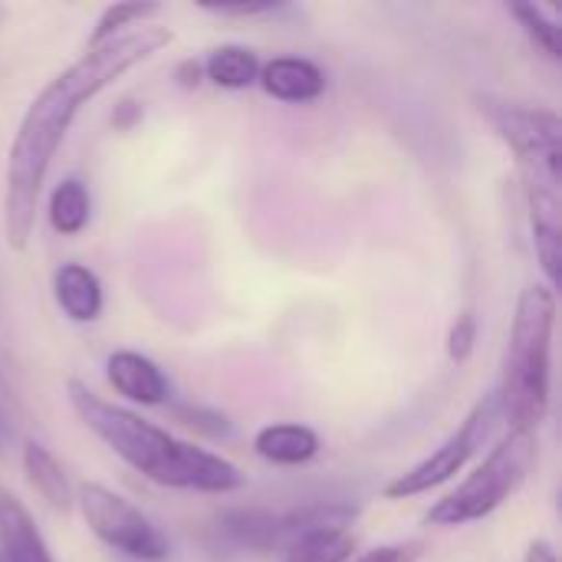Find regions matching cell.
Segmentation results:
<instances>
[{"instance_id":"obj_1","label":"cell","mask_w":562,"mask_h":562,"mask_svg":"<svg viewBox=\"0 0 562 562\" xmlns=\"http://www.w3.org/2000/svg\"><path fill=\"white\" fill-rule=\"evenodd\" d=\"M175 40L168 26L142 23L82 53L63 69L23 112L16 138L7 155V191H3V234L10 250H26L36 227V204L49 165L79 115V109L109 89L119 76L151 59Z\"/></svg>"},{"instance_id":"obj_2","label":"cell","mask_w":562,"mask_h":562,"mask_svg":"<svg viewBox=\"0 0 562 562\" xmlns=\"http://www.w3.org/2000/svg\"><path fill=\"white\" fill-rule=\"evenodd\" d=\"M66 395L79 422L99 441H105L132 471H138L158 487L198 491V494H234L247 484V474L234 461L207 448H198L191 441H181L171 431L151 425L148 418L105 402L79 379H69Z\"/></svg>"},{"instance_id":"obj_3","label":"cell","mask_w":562,"mask_h":562,"mask_svg":"<svg viewBox=\"0 0 562 562\" xmlns=\"http://www.w3.org/2000/svg\"><path fill=\"white\" fill-rule=\"evenodd\" d=\"M477 112L517 155L533 221V244L547 286L557 293L562 263V122L553 109L510 102L491 92L474 95Z\"/></svg>"},{"instance_id":"obj_4","label":"cell","mask_w":562,"mask_h":562,"mask_svg":"<svg viewBox=\"0 0 562 562\" xmlns=\"http://www.w3.org/2000/svg\"><path fill=\"white\" fill-rule=\"evenodd\" d=\"M553 329H557V293L550 286H527L507 356L504 382L497 392L501 415L510 422V431L537 435L550 415V382H553Z\"/></svg>"},{"instance_id":"obj_5","label":"cell","mask_w":562,"mask_h":562,"mask_svg":"<svg viewBox=\"0 0 562 562\" xmlns=\"http://www.w3.org/2000/svg\"><path fill=\"white\" fill-rule=\"evenodd\" d=\"M537 464V438L524 431H510L491 454L468 474V481L438 501L425 524L428 527H464L501 510L530 477Z\"/></svg>"},{"instance_id":"obj_6","label":"cell","mask_w":562,"mask_h":562,"mask_svg":"<svg viewBox=\"0 0 562 562\" xmlns=\"http://www.w3.org/2000/svg\"><path fill=\"white\" fill-rule=\"evenodd\" d=\"M86 527L115 553L138 562H165L171 553L168 537L122 494L102 484H82L76 494Z\"/></svg>"},{"instance_id":"obj_7","label":"cell","mask_w":562,"mask_h":562,"mask_svg":"<svg viewBox=\"0 0 562 562\" xmlns=\"http://www.w3.org/2000/svg\"><path fill=\"white\" fill-rule=\"evenodd\" d=\"M497 422H501L497 395H487L484 402H477L471 408V415L464 418V425L441 448H435L425 461H418L415 468H408L405 474H398L395 481H389L385 484V497L389 501H408V497H418V494H428V491L448 484L481 451V445L491 438V431H494Z\"/></svg>"},{"instance_id":"obj_8","label":"cell","mask_w":562,"mask_h":562,"mask_svg":"<svg viewBox=\"0 0 562 562\" xmlns=\"http://www.w3.org/2000/svg\"><path fill=\"white\" fill-rule=\"evenodd\" d=\"M105 379L122 398L135 405L158 408V405H168L171 398V382L161 372V366L132 349H119L105 359Z\"/></svg>"},{"instance_id":"obj_9","label":"cell","mask_w":562,"mask_h":562,"mask_svg":"<svg viewBox=\"0 0 562 562\" xmlns=\"http://www.w3.org/2000/svg\"><path fill=\"white\" fill-rule=\"evenodd\" d=\"M257 82L263 86L267 95H273L277 102H290V105L316 102L326 92V72L313 59H303V56H277L263 63Z\"/></svg>"},{"instance_id":"obj_10","label":"cell","mask_w":562,"mask_h":562,"mask_svg":"<svg viewBox=\"0 0 562 562\" xmlns=\"http://www.w3.org/2000/svg\"><path fill=\"white\" fill-rule=\"evenodd\" d=\"M53 296L63 316L72 323H95L105 306L102 280L86 263H63L53 273Z\"/></svg>"},{"instance_id":"obj_11","label":"cell","mask_w":562,"mask_h":562,"mask_svg":"<svg viewBox=\"0 0 562 562\" xmlns=\"http://www.w3.org/2000/svg\"><path fill=\"white\" fill-rule=\"evenodd\" d=\"M0 557L7 562H53L30 510L10 491H0Z\"/></svg>"},{"instance_id":"obj_12","label":"cell","mask_w":562,"mask_h":562,"mask_svg":"<svg viewBox=\"0 0 562 562\" xmlns=\"http://www.w3.org/2000/svg\"><path fill=\"white\" fill-rule=\"evenodd\" d=\"M254 451L277 468H300L310 464L319 454V435L310 425H296V422H280V425H267L257 431L254 438Z\"/></svg>"},{"instance_id":"obj_13","label":"cell","mask_w":562,"mask_h":562,"mask_svg":"<svg viewBox=\"0 0 562 562\" xmlns=\"http://www.w3.org/2000/svg\"><path fill=\"white\" fill-rule=\"evenodd\" d=\"M23 474L49 510H56V514L72 510L76 497H72L69 477H66L63 464L49 454V448H43L40 441H26L23 445Z\"/></svg>"},{"instance_id":"obj_14","label":"cell","mask_w":562,"mask_h":562,"mask_svg":"<svg viewBox=\"0 0 562 562\" xmlns=\"http://www.w3.org/2000/svg\"><path fill=\"white\" fill-rule=\"evenodd\" d=\"M221 533L250 553H280V514L270 510H227L217 520Z\"/></svg>"},{"instance_id":"obj_15","label":"cell","mask_w":562,"mask_h":562,"mask_svg":"<svg viewBox=\"0 0 562 562\" xmlns=\"http://www.w3.org/2000/svg\"><path fill=\"white\" fill-rule=\"evenodd\" d=\"M201 66H204V79H211V82L221 86V89H234V92L254 86L257 76H260V59H257V53H254L250 46H237V43L214 46Z\"/></svg>"},{"instance_id":"obj_16","label":"cell","mask_w":562,"mask_h":562,"mask_svg":"<svg viewBox=\"0 0 562 562\" xmlns=\"http://www.w3.org/2000/svg\"><path fill=\"white\" fill-rule=\"evenodd\" d=\"M92 217L89 188L79 178H63L49 194V227L63 237H76L86 231Z\"/></svg>"},{"instance_id":"obj_17","label":"cell","mask_w":562,"mask_h":562,"mask_svg":"<svg viewBox=\"0 0 562 562\" xmlns=\"http://www.w3.org/2000/svg\"><path fill=\"white\" fill-rule=\"evenodd\" d=\"M280 557V562H352L356 537L349 530H313L296 537Z\"/></svg>"},{"instance_id":"obj_18","label":"cell","mask_w":562,"mask_h":562,"mask_svg":"<svg viewBox=\"0 0 562 562\" xmlns=\"http://www.w3.org/2000/svg\"><path fill=\"white\" fill-rule=\"evenodd\" d=\"M161 13V7L158 3H142V0H135V3H112V7H105L102 13H99V20H95V26H92V33H89V49L92 46H99V43H105V40H112V36H119V33H125L132 23H148L151 16H158Z\"/></svg>"},{"instance_id":"obj_19","label":"cell","mask_w":562,"mask_h":562,"mask_svg":"<svg viewBox=\"0 0 562 562\" xmlns=\"http://www.w3.org/2000/svg\"><path fill=\"white\" fill-rule=\"evenodd\" d=\"M510 13L517 16V23L524 26V33L530 36V43H533L543 56L560 59L562 43L557 16H550L540 3H510Z\"/></svg>"},{"instance_id":"obj_20","label":"cell","mask_w":562,"mask_h":562,"mask_svg":"<svg viewBox=\"0 0 562 562\" xmlns=\"http://www.w3.org/2000/svg\"><path fill=\"white\" fill-rule=\"evenodd\" d=\"M168 418L178 422L181 428L194 431V435H204L211 441H224L234 435V425L224 412L217 408H207V405H191V402H178V405H168Z\"/></svg>"},{"instance_id":"obj_21","label":"cell","mask_w":562,"mask_h":562,"mask_svg":"<svg viewBox=\"0 0 562 562\" xmlns=\"http://www.w3.org/2000/svg\"><path fill=\"white\" fill-rule=\"evenodd\" d=\"M474 346H477V316L464 310L448 329V359L461 366L474 356Z\"/></svg>"},{"instance_id":"obj_22","label":"cell","mask_w":562,"mask_h":562,"mask_svg":"<svg viewBox=\"0 0 562 562\" xmlns=\"http://www.w3.org/2000/svg\"><path fill=\"white\" fill-rule=\"evenodd\" d=\"M422 557H425V540H398V543L375 547L352 562H418Z\"/></svg>"},{"instance_id":"obj_23","label":"cell","mask_w":562,"mask_h":562,"mask_svg":"<svg viewBox=\"0 0 562 562\" xmlns=\"http://www.w3.org/2000/svg\"><path fill=\"white\" fill-rule=\"evenodd\" d=\"M201 10L214 16H267V13H277L280 3H204Z\"/></svg>"},{"instance_id":"obj_24","label":"cell","mask_w":562,"mask_h":562,"mask_svg":"<svg viewBox=\"0 0 562 562\" xmlns=\"http://www.w3.org/2000/svg\"><path fill=\"white\" fill-rule=\"evenodd\" d=\"M142 115H145L142 102H135V99H122V102H115V109H112V125H115L119 132H132V128L142 122Z\"/></svg>"},{"instance_id":"obj_25","label":"cell","mask_w":562,"mask_h":562,"mask_svg":"<svg viewBox=\"0 0 562 562\" xmlns=\"http://www.w3.org/2000/svg\"><path fill=\"white\" fill-rule=\"evenodd\" d=\"M175 86L178 89H198L201 82H204V66H201V59H181L178 66H175Z\"/></svg>"},{"instance_id":"obj_26","label":"cell","mask_w":562,"mask_h":562,"mask_svg":"<svg viewBox=\"0 0 562 562\" xmlns=\"http://www.w3.org/2000/svg\"><path fill=\"white\" fill-rule=\"evenodd\" d=\"M527 562H560V557H557V550L547 540H533L527 547Z\"/></svg>"},{"instance_id":"obj_27","label":"cell","mask_w":562,"mask_h":562,"mask_svg":"<svg viewBox=\"0 0 562 562\" xmlns=\"http://www.w3.org/2000/svg\"><path fill=\"white\" fill-rule=\"evenodd\" d=\"M10 395H7V389H3V382H0V445L10 438Z\"/></svg>"},{"instance_id":"obj_28","label":"cell","mask_w":562,"mask_h":562,"mask_svg":"<svg viewBox=\"0 0 562 562\" xmlns=\"http://www.w3.org/2000/svg\"><path fill=\"white\" fill-rule=\"evenodd\" d=\"M0 562H7V560H3V557H0Z\"/></svg>"}]
</instances>
